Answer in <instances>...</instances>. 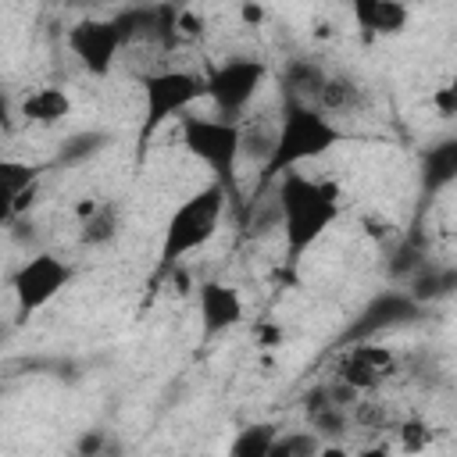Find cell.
<instances>
[{
    "instance_id": "1",
    "label": "cell",
    "mask_w": 457,
    "mask_h": 457,
    "mask_svg": "<svg viewBox=\"0 0 457 457\" xmlns=\"http://www.w3.org/2000/svg\"><path fill=\"white\" fill-rule=\"evenodd\" d=\"M278 211H282V239L289 261H300L307 246H314L325 228L339 218V196L328 182L307 179L300 171H289L275 182Z\"/></svg>"
},
{
    "instance_id": "2",
    "label": "cell",
    "mask_w": 457,
    "mask_h": 457,
    "mask_svg": "<svg viewBox=\"0 0 457 457\" xmlns=\"http://www.w3.org/2000/svg\"><path fill=\"white\" fill-rule=\"evenodd\" d=\"M343 139L339 125L321 111V107H307V104H282V118L275 129V154L268 161L264 186L278 182L282 175L296 171V164L328 154L336 143Z\"/></svg>"
},
{
    "instance_id": "3",
    "label": "cell",
    "mask_w": 457,
    "mask_h": 457,
    "mask_svg": "<svg viewBox=\"0 0 457 457\" xmlns=\"http://www.w3.org/2000/svg\"><path fill=\"white\" fill-rule=\"evenodd\" d=\"M143 121H139V157L150 150L154 136L171 121V118H186V111L207 96V75L186 71V68H157L146 71L143 82Z\"/></svg>"
},
{
    "instance_id": "4",
    "label": "cell",
    "mask_w": 457,
    "mask_h": 457,
    "mask_svg": "<svg viewBox=\"0 0 457 457\" xmlns=\"http://www.w3.org/2000/svg\"><path fill=\"white\" fill-rule=\"evenodd\" d=\"M228 200H232V196H228L218 182H211V186L196 189L193 196H186V200L171 211V218H168V225H164V236H161V250H157L161 271L175 268L186 253H193V250H200L204 243H211V236H214L218 225H221V214H225V204H228Z\"/></svg>"
},
{
    "instance_id": "5",
    "label": "cell",
    "mask_w": 457,
    "mask_h": 457,
    "mask_svg": "<svg viewBox=\"0 0 457 457\" xmlns=\"http://www.w3.org/2000/svg\"><path fill=\"white\" fill-rule=\"evenodd\" d=\"M182 143L200 164L211 168L214 182L228 196H236V175H239V161H243V125L207 118V114H186Z\"/></svg>"
},
{
    "instance_id": "6",
    "label": "cell",
    "mask_w": 457,
    "mask_h": 457,
    "mask_svg": "<svg viewBox=\"0 0 457 457\" xmlns=\"http://www.w3.org/2000/svg\"><path fill=\"white\" fill-rule=\"evenodd\" d=\"M264 79H268V64L257 57H232L221 68H214L207 75V100L214 104V118L239 121V114L250 107Z\"/></svg>"
},
{
    "instance_id": "7",
    "label": "cell",
    "mask_w": 457,
    "mask_h": 457,
    "mask_svg": "<svg viewBox=\"0 0 457 457\" xmlns=\"http://www.w3.org/2000/svg\"><path fill=\"white\" fill-rule=\"evenodd\" d=\"M75 268L57 257V253H32L11 278V289H14V300H18V311L21 314H36L43 311L68 282H71Z\"/></svg>"
},
{
    "instance_id": "8",
    "label": "cell",
    "mask_w": 457,
    "mask_h": 457,
    "mask_svg": "<svg viewBox=\"0 0 457 457\" xmlns=\"http://www.w3.org/2000/svg\"><path fill=\"white\" fill-rule=\"evenodd\" d=\"M121 46H125V39H121L114 21L86 18V21L68 29V50L79 57V64L89 75H107L114 68V57H118Z\"/></svg>"
},
{
    "instance_id": "9",
    "label": "cell",
    "mask_w": 457,
    "mask_h": 457,
    "mask_svg": "<svg viewBox=\"0 0 457 457\" xmlns=\"http://www.w3.org/2000/svg\"><path fill=\"white\" fill-rule=\"evenodd\" d=\"M196 307H200V328L204 336H221L243 321V296L236 286L225 282H200L196 289Z\"/></svg>"
},
{
    "instance_id": "10",
    "label": "cell",
    "mask_w": 457,
    "mask_h": 457,
    "mask_svg": "<svg viewBox=\"0 0 457 457\" xmlns=\"http://www.w3.org/2000/svg\"><path fill=\"white\" fill-rule=\"evenodd\" d=\"M389 371H393V353L386 346L357 343L339 364V382H346L357 393H368V389H378L389 378Z\"/></svg>"
},
{
    "instance_id": "11",
    "label": "cell",
    "mask_w": 457,
    "mask_h": 457,
    "mask_svg": "<svg viewBox=\"0 0 457 457\" xmlns=\"http://www.w3.org/2000/svg\"><path fill=\"white\" fill-rule=\"evenodd\" d=\"M325 82H328V71L318 64V61H289L286 71H282V96L286 104H307V107H318L321 104V93H325Z\"/></svg>"
},
{
    "instance_id": "12",
    "label": "cell",
    "mask_w": 457,
    "mask_h": 457,
    "mask_svg": "<svg viewBox=\"0 0 457 457\" xmlns=\"http://www.w3.org/2000/svg\"><path fill=\"white\" fill-rule=\"evenodd\" d=\"M350 11H353L357 29L371 36H396L407 29V7L393 0H357Z\"/></svg>"
},
{
    "instance_id": "13",
    "label": "cell",
    "mask_w": 457,
    "mask_h": 457,
    "mask_svg": "<svg viewBox=\"0 0 457 457\" xmlns=\"http://www.w3.org/2000/svg\"><path fill=\"white\" fill-rule=\"evenodd\" d=\"M71 114V96L61 86H39L21 100V118L32 125H57Z\"/></svg>"
},
{
    "instance_id": "14",
    "label": "cell",
    "mask_w": 457,
    "mask_h": 457,
    "mask_svg": "<svg viewBox=\"0 0 457 457\" xmlns=\"http://www.w3.org/2000/svg\"><path fill=\"white\" fill-rule=\"evenodd\" d=\"M457 182V139H443L421 154V186L425 193H439Z\"/></svg>"
},
{
    "instance_id": "15",
    "label": "cell",
    "mask_w": 457,
    "mask_h": 457,
    "mask_svg": "<svg viewBox=\"0 0 457 457\" xmlns=\"http://www.w3.org/2000/svg\"><path fill=\"white\" fill-rule=\"evenodd\" d=\"M414 314V300L407 293H382L371 300V307L364 311V318L357 321V336L364 332H378V328H393L400 321H407Z\"/></svg>"
},
{
    "instance_id": "16",
    "label": "cell",
    "mask_w": 457,
    "mask_h": 457,
    "mask_svg": "<svg viewBox=\"0 0 457 457\" xmlns=\"http://www.w3.org/2000/svg\"><path fill=\"white\" fill-rule=\"evenodd\" d=\"M278 439V428L271 421H253V425H243L232 443H228V457H268L271 446Z\"/></svg>"
},
{
    "instance_id": "17",
    "label": "cell",
    "mask_w": 457,
    "mask_h": 457,
    "mask_svg": "<svg viewBox=\"0 0 457 457\" xmlns=\"http://www.w3.org/2000/svg\"><path fill=\"white\" fill-rule=\"evenodd\" d=\"M318 107H321L325 114H346V111H357V107H361V86H357L353 79H346V75H328Z\"/></svg>"
},
{
    "instance_id": "18",
    "label": "cell",
    "mask_w": 457,
    "mask_h": 457,
    "mask_svg": "<svg viewBox=\"0 0 457 457\" xmlns=\"http://www.w3.org/2000/svg\"><path fill=\"white\" fill-rule=\"evenodd\" d=\"M36 182H39V168H36V164H29V161H4V164H0L4 207H7L14 196H21L25 189H36Z\"/></svg>"
},
{
    "instance_id": "19",
    "label": "cell",
    "mask_w": 457,
    "mask_h": 457,
    "mask_svg": "<svg viewBox=\"0 0 457 457\" xmlns=\"http://www.w3.org/2000/svg\"><path fill=\"white\" fill-rule=\"evenodd\" d=\"M114 232H118V211H114V204H100L96 214H89V218L82 221L79 239H82L86 246H104V243L114 239Z\"/></svg>"
},
{
    "instance_id": "20",
    "label": "cell",
    "mask_w": 457,
    "mask_h": 457,
    "mask_svg": "<svg viewBox=\"0 0 457 457\" xmlns=\"http://www.w3.org/2000/svg\"><path fill=\"white\" fill-rule=\"evenodd\" d=\"M400 450H407V453H421L428 443H432V432H428V425L425 421H418V418H411V421H403L400 425Z\"/></svg>"
},
{
    "instance_id": "21",
    "label": "cell",
    "mask_w": 457,
    "mask_h": 457,
    "mask_svg": "<svg viewBox=\"0 0 457 457\" xmlns=\"http://www.w3.org/2000/svg\"><path fill=\"white\" fill-rule=\"evenodd\" d=\"M432 107H436L443 118H453V114H457V89H453V86H439V89L432 93Z\"/></svg>"
},
{
    "instance_id": "22",
    "label": "cell",
    "mask_w": 457,
    "mask_h": 457,
    "mask_svg": "<svg viewBox=\"0 0 457 457\" xmlns=\"http://www.w3.org/2000/svg\"><path fill=\"white\" fill-rule=\"evenodd\" d=\"M278 339H282L278 328H271V325H257V343H261V346H275Z\"/></svg>"
},
{
    "instance_id": "23",
    "label": "cell",
    "mask_w": 457,
    "mask_h": 457,
    "mask_svg": "<svg viewBox=\"0 0 457 457\" xmlns=\"http://www.w3.org/2000/svg\"><path fill=\"white\" fill-rule=\"evenodd\" d=\"M100 443H104V436H100V432H89V436H82V443H79V450H82L86 457H93V453L100 450Z\"/></svg>"
},
{
    "instance_id": "24",
    "label": "cell",
    "mask_w": 457,
    "mask_h": 457,
    "mask_svg": "<svg viewBox=\"0 0 457 457\" xmlns=\"http://www.w3.org/2000/svg\"><path fill=\"white\" fill-rule=\"evenodd\" d=\"M268 457H293V450H289V446H286V439H282V436H278V439H275V446H271V453H268Z\"/></svg>"
},
{
    "instance_id": "25",
    "label": "cell",
    "mask_w": 457,
    "mask_h": 457,
    "mask_svg": "<svg viewBox=\"0 0 457 457\" xmlns=\"http://www.w3.org/2000/svg\"><path fill=\"white\" fill-rule=\"evenodd\" d=\"M318 457H353V453H346L343 446H332V443H328V446H321V453H318Z\"/></svg>"
},
{
    "instance_id": "26",
    "label": "cell",
    "mask_w": 457,
    "mask_h": 457,
    "mask_svg": "<svg viewBox=\"0 0 457 457\" xmlns=\"http://www.w3.org/2000/svg\"><path fill=\"white\" fill-rule=\"evenodd\" d=\"M353 457H389V450H386V446H368V450H361V453H353Z\"/></svg>"
},
{
    "instance_id": "27",
    "label": "cell",
    "mask_w": 457,
    "mask_h": 457,
    "mask_svg": "<svg viewBox=\"0 0 457 457\" xmlns=\"http://www.w3.org/2000/svg\"><path fill=\"white\" fill-rule=\"evenodd\" d=\"M243 18L246 21H261V7H243Z\"/></svg>"
},
{
    "instance_id": "28",
    "label": "cell",
    "mask_w": 457,
    "mask_h": 457,
    "mask_svg": "<svg viewBox=\"0 0 457 457\" xmlns=\"http://www.w3.org/2000/svg\"><path fill=\"white\" fill-rule=\"evenodd\" d=\"M450 86H453V89H457V75H453V79H450Z\"/></svg>"
}]
</instances>
